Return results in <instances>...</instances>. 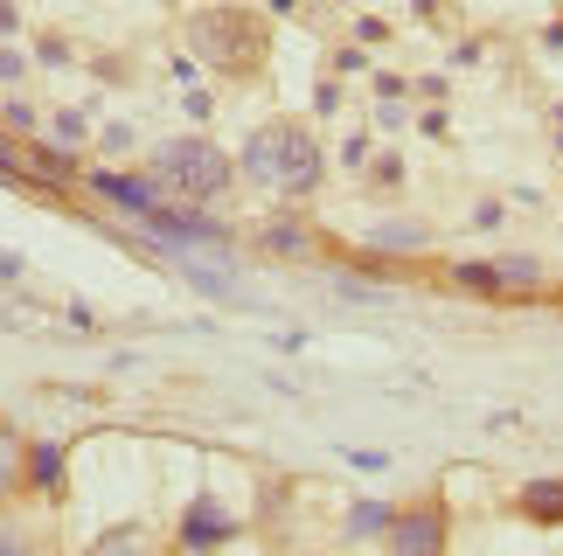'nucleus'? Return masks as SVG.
<instances>
[{
	"label": "nucleus",
	"instance_id": "9d476101",
	"mask_svg": "<svg viewBox=\"0 0 563 556\" xmlns=\"http://www.w3.org/2000/svg\"><path fill=\"white\" fill-rule=\"evenodd\" d=\"M383 529H389V508L383 501H362L355 515H349V536H383Z\"/></svg>",
	"mask_w": 563,
	"mask_h": 556
},
{
	"label": "nucleus",
	"instance_id": "1a4fd4ad",
	"mask_svg": "<svg viewBox=\"0 0 563 556\" xmlns=\"http://www.w3.org/2000/svg\"><path fill=\"white\" fill-rule=\"evenodd\" d=\"M29 480H35V494H56L63 487V445H29Z\"/></svg>",
	"mask_w": 563,
	"mask_h": 556
},
{
	"label": "nucleus",
	"instance_id": "4468645a",
	"mask_svg": "<svg viewBox=\"0 0 563 556\" xmlns=\"http://www.w3.org/2000/svg\"><path fill=\"white\" fill-rule=\"evenodd\" d=\"M265 244H272V251H292V258H299V251H307V230H299V223H278V230H265Z\"/></svg>",
	"mask_w": 563,
	"mask_h": 556
},
{
	"label": "nucleus",
	"instance_id": "6e6552de",
	"mask_svg": "<svg viewBox=\"0 0 563 556\" xmlns=\"http://www.w3.org/2000/svg\"><path fill=\"white\" fill-rule=\"evenodd\" d=\"M522 515L529 522H563V480H529L522 487Z\"/></svg>",
	"mask_w": 563,
	"mask_h": 556
},
{
	"label": "nucleus",
	"instance_id": "9b49d317",
	"mask_svg": "<svg viewBox=\"0 0 563 556\" xmlns=\"http://www.w3.org/2000/svg\"><path fill=\"white\" fill-rule=\"evenodd\" d=\"M14 487H21V445H14V438H0V508H8Z\"/></svg>",
	"mask_w": 563,
	"mask_h": 556
},
{
	"label": "nucleus",
	"instance_id": "20e7f679",
	"mask_svg": "<svg viewBox=\"0 0 563 556\" xmlns=\"http://www.w3.org/2000/svg\"><path fill=\"white\" fill-rule=\"evenodd\" d=\"M195 49L202 56H216V49H244V63L265 49V29H257V21H244V14H195Z\"/></svg>",
	"mask_w": 563,
	"mask_h": 556
},
{
	"label": "nucleus",
	"instance_id": "7ed1b4c3",
	"mask_svg": "<svg viewBox=\"0 0 563 556\" xmlns=\"http://www.w3.org/2000/svg\"><path fill=\"white\" fill-rule=\"evenodd\" d=\"M140 223L154 230L161 244H175V251H223V223H209L202 209H167V202H154Z\"/></svg>",
	"mask_w": 563,
	"mask_h": 556
},
{
	"label": "nucleus",
	"instance_id": "2eb2a0df",
	"mask_svg": "<svg viewBox=\"0 0 563 556\" xmlns=\"http://www.w3.org/2000/svg\"><path fill=\"white\" fill-rule=\"evenodd\" d=\"M501 278H508V286H536V265H529V258H508Z\"/></svg>",
	"mask_w": 563,
	"mask_h": 556
},
{
	"label": "nucleus",
	"instance_id": "f257e3e1",
	"mask_svg": "<svg viewBox=\"0 0 563 556\" xmlns=\"http://www.w3.org/2000/svg\"><path fill=\"white\" fill-rule=\"evenodd\" d=\"M244 167L251 181L265 188H286V196H307V188L320 181V146L307 125H257V133L244 140Z\"/></svg>",
	"mask_w": 563,
	"mask_h": 556
},
{
	"label": "nucleus",
	"instance_id": "dca6fc26",
	"mask_svg": "<svg viewBox=\"0 0 563 556\" xmlns=\"http://www.w3.org/2000/svg\"><path fill=\"white\" fill-rule=\"evenodd\" d=\"M0 271H8V278H21V258H8V251H0Z\"/></svg>",
	"mask_w": 563,
	"mask_h": 556
},
{
	"label": "nucleus",
	"instance_id": "0eeeda50",
	"mask_svg": "<svg viewBox=\"0 0 563 556\" xmlns=\"http://www.w3.org/2000/svg\"><path fill=\"white\" fill-rule=\"evenodd\" d=\"M91 188L104 202H119V209H133V216H146L161 196H154V181H140V175H91Z\"/></svg>",
	"mask_w": 563,
	"mask_h": 556
},
{
	"label": "nucleus",
	"instance_id": "f03ea898",
	"mask_svg": "<svg viewBox=\"0 0 563 556\" xmlns=\"http://www.w3.org/2000/svg\"><path fill=\"white\" fill-rule=\"evenodd\" d=\"M154 167H161V181H175L195 202H216L230 188V154H216L209 140H167L154 154Z\"/></svg>",
	"mask_w": 563,
	"mask_h": 556
},
{
	"label": "nucleus",
	"instance_id": "423d86ee",
	"mask_svg": "<svg viewBox=\"0 0 563 556\" xmlns=\"http://www.w3.org/2000/svg\"><path fill=\"white\" fill-rule=\"evenodd\" d=\"M230 536H236V522H230L209 494L195 501L188 515H181V529H175V543H181V549H209V543H230Z\"/></svg>",
	"mask_w": 563,
	"mask_h": 556
},
{
	"label": "nucleus",
	"instance_id": "f8f14e48",
	"mask_svg": "<svg viewBox=\"0 0 563 556\" xmlns=\"http://www.w3.org/2000/svg\"><path fill=\"white\" fill-rule=\"evenodd\" d=\"M452 278H460V286H473V292H494V286H508V278L494 271V265H460Z\"/></svg>",
	"mask_w": 563,
	"mask_h": 556
},
{
	"label": "nucleus",
	"instance_id": "ddd939ff",
	"mask_svg": "<svg viewBox=\"0 0 563 556\" xmlns=\"http://www.w3.org/2000/svg\"><path fill=\"white\" fill-rule=\"evenodd\" d=\"M376 251H424V230H376Z\"/></svg>",
	"mask_w": 563,
	"mask_h": 556
},
{
	"label": "nucleus",
	"instance_id": "39448f33",
	"mask_svg": "<svg viewBox=\"0 0 563 556\" xmlns=\"http://www.w3.org/2000/svg\"><path fill=\"white\" fill-rule=\"evenodd\" d=\"M389 549H418V556H431V549H445V515L439 508H418V515H389Z\"/></svg>",
	"mask_w": 563,
	"mask_h": 556
}]
</instances>
